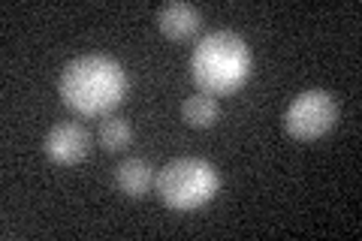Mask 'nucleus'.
Returning a JSON list of instances; mask_svg holds the SVG:
<instances>
[{"instance_id":"nucleus-1","label":"nucleus","mask_w":362,"mask_h":241,"mask_svg":"<svg viewBox=\"0 0 362 241\" xmlns=\"http://www.w3.org/2000/svg\"><path fill=\"white\" fill-rule=\"evenodd\" d=\"M130 90L124 66L109 54H82L61 70L58 94L70 112L82 118H109Z\"/></svg>"},{"instance_id":"nucleus-2","label":"nucleus","mask_w":362,"mask_h":241,"mask_svg":"<svg viewBox=\"0 0 362 241\" xmlns=\"http://www.w3.org/2000/svg\"><path fill=\"white\" fill-rule=\"evenodd\" d=\"M254 70V54L239 33L214 30L206 33L190 57V73L202 94L209 97H230L235 94Z\"/></svg>"},{"instance_id":"nucleus-3","label":"nucleus","mask_w":362,"mask_h":241,"mask_svg":"<svg viewBox=\"0 0 362 241\" xmlns=\"http://www.w3.org/2000/svg\"><path fill=\"white\" fill-rule=\"evenodd\" d=\"M157 196L173 211H197L221 187L218 169L202 157H175L157 172Z\"/></svg>"},{"instance_id":"nucleus-4","label":"nucleus","mask_w":362,"mask_h":241,"mask_svg":"<svg viewBox=\"0 0 362 241\" xmlns=\"http://www.w3.org/2000/svg\"><path fill=\"white\" fill-rule=\"evenodd\" d=\"M335 121H338V102L329 90H323V88L302 90L284 112V127L293 139H299V142L323 139V136L335 127Z\"/></svg>"},{"instance_id":"nucleus-5","label":"nucleus","mask_w":362,"mask_h":241,"mask_svg":"<svg viewBox=\"0 0 362 241\" xmlns=\"http://www.w3.org/2000/svg\"><path fill=\"white\" fill-rule=\"evenodd\" d=\"M45 154L58 166H76L90 154V133L82 124H54L45 136Z\"/></svg>"},{"instance_id":"nucleus-6","label":"nucleus","mask_w":362,"mask_h":241,"mask_svg":"<svg viewBox=\"0 0 362 241\" xmlns=\"http://www.w3.org/2000/svg\"><path fill=\"white\" fill-rule=\"evenodd\" d=\"M199 25H202V16H199V9L190 4H166L157 9V28H160L163 37L175 40V42L190 40L199 30Z\"/></svg>"},{"instance_id":"nucleus-7","label":"nucleus","mask_w":362,"mask_h":241,"mask_svg":"<svg viewBox=\"0 0 362 241\" xmlns=\"http://www.w3.org/2000/svg\"><path fill=\"white\" fill-rule=\"evenodd\" d=\"M154 181H157L154 166L148 163V160H142V157L124 160V163H118V169H115V184H118V190L124 193V196H130V199L148 196Z\"/></svg>"},{"instance_id":"nucleus-8","label":"nucleus","mask_w":362,"mask_h":241,"mask_svg":"<svg viewBox=\"0 0 362 241\" xmlns=\"http://www.w3.org/2000/svg\"><path fill=\"white\" fill-rule=\"evenodd\" d=\"M181 114H185V121L190 124L194 130H209L214 127V121H218V102H214V97L209 94H194V97H187L185 102H181Z\"/></svg>"},{"instance_id":"nucleus-9","label":"nucleus","mask_w":362,"mask_h":241,"mask_svg":"<svg viewBox=\"0 0 362 241\" xmlns=\"http://www.w3.org/2000/svg\"><path fill=\"white\" fill-rule=\"evenodd\" d=\"M133 142V127L124 118H115V114H109V118L100 124V145L106 148V151L118 154L124 151Z\"/></svg>"}]
</instances>
